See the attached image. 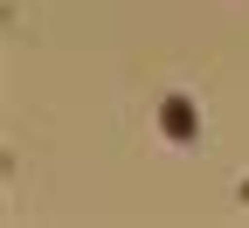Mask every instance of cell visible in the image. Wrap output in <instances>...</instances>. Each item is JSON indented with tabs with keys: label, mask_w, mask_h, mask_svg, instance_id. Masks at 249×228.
I'll use <instances>...</instances> for the list:
<instances>
[{
	"label": "cell",
	"mask_w": 249,
	"mask_h": 228,
	"mask_svg": "<svg viewBox=\"0 0 249 228\" xmlns=\"http://www.w3.org/2000/svg\"><path fill=\"white\" fill-rule=\"evenodd\" d=\"M235 201H249V180H242V187H235Z\"/></svg>",
	"instance_id": "obj_2"
},
{
	"label": "cell",
	"mask_w": 249,
	"mask_h": 228,
	"mask_svg": "<svg viewBox=\"0 0 249 228\" xmlns=\"http://www.w3.org/2000/svg\"><path fill=\"white\" fill-rule=\"evenodd\" d=\"M160 132H166V145H194L201 139V104L187 90H166L160 97Z\"/></svg>",
	"instance_id": "obj_1"
}]
</instances>
